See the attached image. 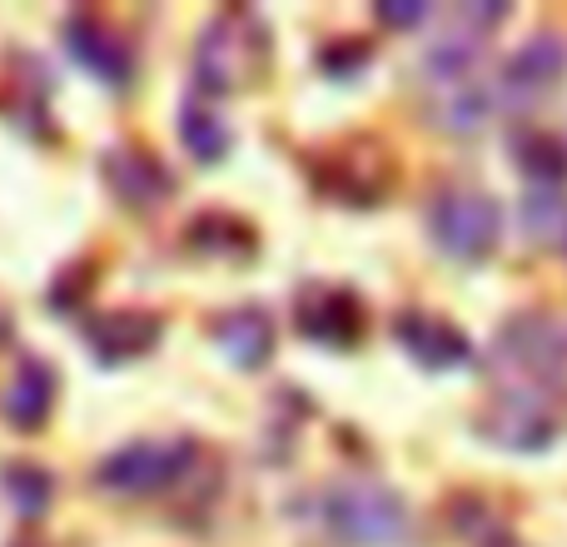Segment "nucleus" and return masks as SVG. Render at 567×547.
Returning <instances> with one entry per match:
<instances>
[{
  "label": "nucleus",
  "instance_id": "obj_13",
  "mask_svg": "<svg viewBox=\"0 0 567 547\" xmlns=\"http://www.w3.org/2000/svg\"><path fill=\"white\" fill-rule=\"evenodd\" d=\"M105 179L110 189H115V199H125L130 209H155L159 199L175 189V179H169V169L159 165L150 149H110L105 155Z\"/></svg>",
  "mask_w": 567,
  "mask_h": 547
},
{
  "label": "nucleus",
  "instance_id": "obj_19",
  "mask_svg": "<svg viewBox=\"0 0 567 547\" xmlns=\"http://www.w3.org/2000/svg\"><path fill=\"white\" fill-rule=\"evenodd\" d=\"M0 488L16 503L20 518H40L50 508V498H55V483H50V473L40 463H6L0 468Z\"/></svg>",
  "mask_w": 567,
  "mask_h": 547
},
{
  "label": "nucleus",
  "instance_id": "obj_21",
  "mask_svg": "<svg viewBox=\"0 0 567 547\" xmlns=\"http://www.w3.org/2000/svg\"><path fill=\"white\" fill-rule=\"evenodd\" d=\"M483 547H523V543H518V538H508V533H493V538L483 543Z\"/></svg>",
  "mask_w": 567,
  "mask_h": 547
},
{
  "label": "nucleus",
  "instance_id": "obj_11",
  "mask_svg": "<svg viewBox=\"0 0 567 547\" xmlns=\"http://www.w3.org/2000/svg\"><path fill=\"white\" fill-rule=\"evenodd\" d=\"M65 45H70V55H75V65H85L90 75L110 90H125L130 75H135V55H130L125 35H115V30L95 16H70Z\"/></svg>",
  "mask_w": 567,
  "mask_h": 547
},
{
  "label": "nucleus",
  "instance_id": "obj_3",
  "mask_svg": "<svg viewBox=\"0 0 567 547\" xmlns=\"http://www.w3.org/2000/svg\"><path fill=\"white\" fill-rule=\"evenodd\" d=\"M269 60V35L255 16H215L199 35L195 50V80L199 95H229L239 85H255L265 75Z\"/></svg>",
  "mask_w": 567,
  "mask_h": 547
},
{
  "label": "nucleus",
  "instance_id": "obj_6",
  "mask_svg": "<svg viewBox=\"0 0 567 547\" xmlns=\"http://www.w3.org/2000/svg\"><path fill=\"white\" fill-rule=\"evenodd\" d=\"M473 429L508 453H543L563 438L567 429V403L538 389H498L493 403L478 413Z\"/></svg>",
  "mask_w": 567,
  "mask_h": 547
},
{
  "label": "nucleus",
  "instance_id": "obj_9",
  "mask_svg": "<svg viewBox=\"0 0 567 547\" xmlns=\"http://www.w3.org/2000/svg\"><path fill=\"white\" fill-rule=\"evenodd\" d=\"M393 339H399V349L429 373H453V369H468L473 363L468 333H463L458 323L439 319V313H423V309L399 313V319H393Z\"/></svg>",
  "mask_w": 567,
  "mask_h": 547
},
{
  "label": "nucleus",
  "instance_id": "obj_1",
  "mask_svg": "<svg viewBox=\"0 0 567 547\" xmlns=\"http://www.w3.org/2000/svg\"><path fill=\"white\" fill-rule=\"evenodd\" d=\"M488 373L503 389H538L567 403V319L558 313L508 319L488 349Z\"/></svg>",
  "mask_w": 567,
  "mask_h": 547
},
{
  "label": "nucleus",
  "instance_id": "obj_4",
  "mask_svg": "<svg viewBox=\"0 0 567 547\" xmlns=\"http://www.w3.org/2000/svg\"><path fill=\"white\" fill-rule=\"evenodd\" d=\"M503 235V209L488 189L449 185L433 195L429 205V239L458 265H483L498 249Z\"/></svg>",
  "mask_w": 567,
  "mask_h": 547
},
{
  "label": "nucleus",
  "instance_id": "obj_10",
  "mask_svg": "<svg viewBox=\"0 0 567 547\" xmlns=\"http://www.w3.org/2000/svg\"><path fill=\"white\" fill-rule=\"evenodd\" d=\"M80 339L85 349L95 353L105 369L115 363H130V359H145L150 349L159 343V319L145 309H115V313H95V319L80 323Z\"/></svg>",
  "mask_w": 567,
  "mask_h": 547
},
{
  "label": "nucleus",
  "instance_id": "obj_7",
  "mask_svg": "<svg viewBox=\"0 0 567 547\" xmlns=\"http://www.w3.org/2000/svg\"><path fill=\"white\" fill-rule=\"evenodd\" d=\"M563 80H567V40L543 30V35H533L528 45L513 50V60L503 65V75L493 90H498L503 110H533V105H543Z\"/></svg>",
  "mask_w": 567,
  "mask_h": 547
},
{
  "label": "nucleus",
  "instance_id": "obj_17",
  "mask_svg": "<svg viewBox=\"0 0 567 547\" xmlns=\"http://www.w3.org/2000/svg\"><path fill=\"white\" fill-rule=\"evenodd\" d=\"M508 149H513V159H518L523 175L533 179V189H558L567 179V145L558 135H548V130L523 125Z\"/></svg>",
  "mask_w": 567,
  "mask_h": 547
},
{
  "label": "nucleus",
  "instance_id": "obj_12",
  "mask_svg": "<svg viewBox=\"0 0 567 547\" xmlns=\"http://www.w3.org/2000/svg\"><path fill=\"white\" fill-rule=\"evenodd\" d=\"M275 339H279V329L259 303H245V309H229L215 319V343L235 369H249V373L265 369L275 359Z\"/></svg>",
  "mask_w": 567,
  "mask_h": 547
},
{
  "label": "nucleus",
  "instance_id": "obj_15",
  "mask_svg": "<svg viewBox=\"0 0 567 547\" xmlns=\"http://www.w3.org/2000/svg\"><path fill=\"white\" fill-rule=\"evenodd\" d=\"M433 90V120L449 135H473L483 130V120L498 110V90L488 80L468 75V80H449V85H429Z\"/></svg>",
  "mask_w": 567,
  "mask_h": 547
},
{
  "label": "nucleus",
  "instance_id": "obj_5",
  "mask_svg": "<svg viewBox=\"0 0 567 547\" xmlns=\"http://www.w3.org/2000/svg\"><path fill=\"white\" fill-rule=\"evenodd\" d=\"M189 468H195V443L189 438H140L105 453L95 483L110 498H155V493L175 488Z\"/></svg>",
  "mask_w": 567,
  "mask_h": 547
},
{
  "label": "nucleus",
  "instance_id": "obj_18",
  "mask_svg": "<svg viewBox=\"0 0 567 547\" xmlns=\"http://www.w3.org/2000/svg\"><path fill=\"white\" fill-rule=\"evenodd\" d=\"M518 225L548 255H567V195L563 189H528L518 205Z\"/></svg>",
  "mask_w": 567,
  "mask_h": 547
},
{
  "label": "nucleus",
  "instance_id": "obj_14",
  "mask_svg": "<svg viewBox=\"0 0 567 547\" xmlns=\"http://www.w3.org/2000/svg\"><path fill=\"white\" fill-rule=\"evenodd\" d=\"M50 403H55V369L45 359H20L6 383V399H0L6 423L20 433L40 429L50 419Z\"/></svg>",
  "mask_w": 567,
  "mask_h": 547
},
{
  "label": "nucleus",
  "instance_id": "obj_20",
  "mask_svg": "<svg viewBox=\"0 0 567 547\" xmlns=\"http://www.w3.org/2000/svg\"><path fill=\"white\" fill-rule=\"evenodd\" d=\"M379 20L383 25H393V30H413L419 20H429V6H419V0H383Z\"/></svg>",
  "mask_w": 567,
  "mask_h": 547
},
{
  "label": "nucleus",
  "instance_id": "obj_16",
  "mask_svg": "<svg viewBox=\"0 0 567 547\" xmlns=\"http://www.w3.org/2000/svg\"><path fill=\"white\" fill-rule=\"evenodd\" d=\"M179 145H185L189 159H199V165H219V159L229 155V145H235L225 115H219V110L209 105L199 90L185 100V105H179Z\"/></svg>",
  "mask_w": 567,
  "mask_h": 547
},
{
  "label": "nucleus",
  "instance_id": "obj_8",
  "mask_svg": "<svg viewBox=\"0 0 567 547\" xmlns=\"http://www.w3.org/2000/svg\"><path fill=\"white\" fill-rule=\"evenodd\" d=\"M293 323H299L303 339L349 349L363 333V303L339 283H303L299 299H293Z\"/></svg>",
  "mask_w": 567,
  "mask_h": 547
},
{
  "label": "nucleus",
  "instance_id": "obj_2",
  "mask_svg": "<svg viewBox=\"0 0 567 547\" xmlns=\"http://www.w3.org/2000/svg\"><path fill=\"white\" fill-rule=\"evenodd\" d=\"M323 528L349 547H399L409 538V503L369 478L333 483L323 493Z\"/></svg>",
  "mask_w": 567,
  "mask_h": 547
}]
</instances>
